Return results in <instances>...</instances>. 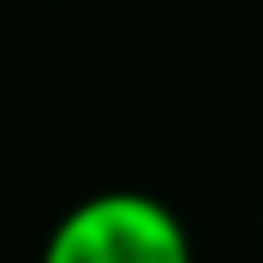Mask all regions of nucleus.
Segmentation results:
<instances>
[{
    "mask_svg": "<svg viewBox=\"0 0 263 263\" xmlns=\"http://www.w3.org/2000/svg\"><path fill=\"white\" fill-rule=\"evenodd\" d=\"M43 263H194V247L161 199L107 188L54 220Z\"/></svg>",
    "mask_w": 263,
    "mask_h": 263,
    "instance_id": "f257e3e1",
    "label": "nucleus"
}]
</instances>
